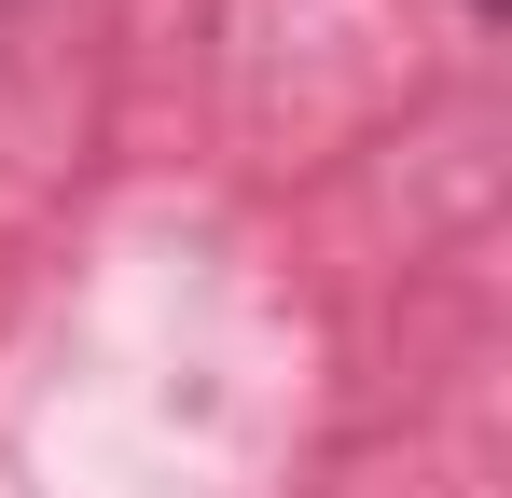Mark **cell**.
Returning a JSON list of instances; mask_svg holds the SVG:
<instances>
[{"instance_id":"cell-1","label":"cell","mask_w":512,"mask_h":498,"mask_svg":"<svg viewBox=\"0 0 512 498\" xmlns=\"http://www.w3.org/2000/svg\"><path fill=\"white\" fill-rule=\"evenodd\" d=\"M485 14H499V0H485Z\"/></svg>"}]
</instances>
